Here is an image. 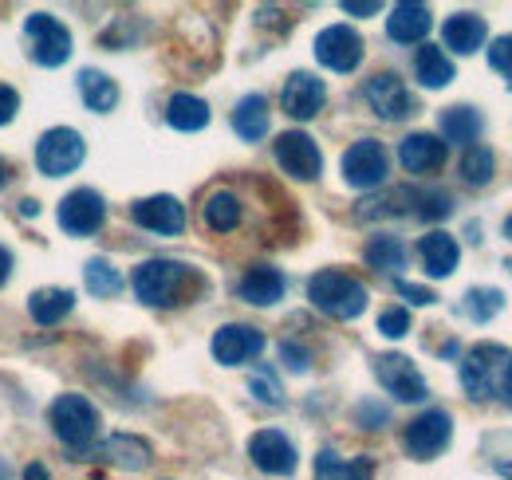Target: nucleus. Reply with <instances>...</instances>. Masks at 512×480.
Returning <instances> with one entry per match:
<instances>
[{
    "mask_svg": "<svg viewBox=\"0 0 512 480\" xmlns=\"http://www.w3.org/2000/svg\"><path fill=\"white\" fill-rule=\"evenodd\" d=\"M56 217H60V229L71 237H95L107 221V201L95 189H75L60 201Z\"/></svg>",
    "mask_w": 512,
    "mask_h": 480,
    "instance_id": "obj_14",
    "label": "nucleus"
},
{
    "mask_svg": "<svg viewBox=\"0 0 512 480\" xmlns=\"http://www.w3.org/2000/svg\"><path fill=\"white\" fill-rule=\"evenodd\" d=\"M20 213H24V217H36V213H40V205H36V201H20Z\"/></svg>",
    "mask_w": 512,
    "mask_h": 480,
    "instance_id": "obj_48",
    "label": "nucleus"
},
{
    "mask_svg": "<svg viewBox=\"0 0 512 480\" xmlns=\"http://www.w3.org/2000/svg\"><path fill=\"white\" fill-rule=\"evenodd\" d=\"M505 237L512 240V217H509V221H505Z\"/></svg>",
    "mask_w": 512,
    "mask_h": 480,
    "instance_id": "obj_52",
    "label": "nucleus"
},
{
    "mask_svg": "<svg viewBox=\"0 0 512 480\" xmlns=\"http://www.w3.org/2000/svg\"><path fill=\"white\" fill-rule=\"evenodd\" d=\"M418 256H422V272L430 280H446V276H453V268L461 260V248H457V240L449 237V233L434 229V233H426V237L418 240Z\"/></svg>",
    "mask_w": 512,
    "mask_h": 480,
    "instance_id": "obj_23",
    "label": "nucleus"
},
{
    "mask_svg": "<svg viewBox=\"0 0 512 480\" xmlns=\"http://www.w3.org/2000/svg\"><path fill=\"white\" fill-rule=\"evenodd\" d=\"M233 130L245 138V142H260L268 134V99L264 95H245L237 107H233Z\"/></svg>",
    "mask_w": 512,
    "mask_h": 480,
    "instance_id": "obj_30",
    "label": "nucleus"
},
{
    "mask_svg": "<svg viewBox=\"0 0 512 480\" xmlns=\"http://www.w3.org/2000/svg\"><path fill=\"white\" fill-rule=\"evenodd\" d=\"M71 461H103V465H115V469H127V473H142L154 461V453H150V445L142 437L115 433L107 441H95L83 453H71Z\"/></svg>",
    "mask_w": 512,
    "mask_h": 480,
    "instance_id": "obj_11",
    "label": "nucleus"
},
{
    "mask_svg": "<svg viewBox=\"0 0 512 480\" xmlns=\"http://www.w3.org/2000/svg\"><path fill=\"white\" fill-rule=\"evenodd\" d=\"M461 181L465 185H473V189H481V185H489L493 174H497V158H493V150L489 146H465V154H461Z\"/></svg>",
    "mask_w": 512,
    "mask_h": 480,
    "instance_id": "obj_33",
    "label": "nucleus"
},
{
    "mask_svg": "<svg viewBox=\"0 0 512 480\" xmlns=\"http://www.w3.org/2000/svg\"><path fill=\"white\" fill-rule=\"evenodd\" d=\"M166 122L174 126V130H182V134H193V130H205L209 126V103L205 99H197V95H170V103H166Z\"/></svg>",
    "mask_w": 512,
    "mask_h": 480,
    "instance_id": "obj_28",
    "label": "nucleus"
},
{
    "mask_svg": "<svg viewBox=\"0 0 512 480\" xmlns=\"http://www.w3.org/2000/svg\"><path fill=\"white\" fill-rule=\"evenodd\" d=\"M363 256L379 272H402L406 268V244L398 237H371L367 248H363Z\"/></svg>",
    "mask_w": 512,
    "mask_h": 480,
    "instance_id": "obj_35",
    "label": "nucleus"
},
{
    "mask_svg": "<svg viewBox=\"0 0 512 480\" xmlns=\"http://www.w3.org/2000/svg\"><path fill=\"white\" fill-rule=\"evenodd\" d=\"M249 457H253L256 469L268 473V477H292L296 465H300L296 445H292L288 433H280V429H260V433H253Z\"/></svg>",
    "mask_w": 512,
    "mask_h": 480,
    "instance_id": "obj_16",
    "label": "nucleus"
},
{
    "mask_svg": "<svg viewBox=\"0 0 512 480\" xmlns=\"http://www.w3.org/2000/svg\"><path fill=\"white\" fill-rule=\"evenodd\" d=\"M130 284H134V296L146 307H178L201 288V272L186 260L154 256V260H142L134 268Z\"/></svg>",
    "mask_w": 512,
    "mask_h": 480,
    "instance_id": "obj_2",
    "label": "nucleus"
},
{
    "mask_svg": "<svg viewBox=\"0 0 512 480\" xmlns=\"http://www.w3.org/2000/svg\"><path fill=\"white\" fill-rule=\"evenodd\" d=\"M379 331H383L386 339H402L410 331V311L406 307H386L383 315H379Z\"/></svg>",
    "mask_w": 512,
    "mask_h": 480,
    "instance_id": "obj_40",
    "label": "nucleus"
},
{
    "mask_svg": "<svg viewBox=\"0 0 512 480\" xmlns=\"http://www.w3.org/2000/svg\"><path fill=\"white\" fill-rule=\"evenodd\" d=\"M489 67L512 87V36H497L489 44Z\"/></svg>",
    "mask_w": 512,
    "mask_h": 480,
    "instance_id": "obj_38",
    "label": "nucleus"
},
{
    "mask_svg": "<svg viewBox=\"0 0 512 480\" xmlns=\"http://www.w3.org/2000/svg\"><path fill=\"white\" fill-rule=\"evenodd\" d=\"M16 111H20V95L8 83H0V126H8L16 119Z\"/></svg>",
    "mask_w": 512,
    "mask_h": 480,
    "instance_id": "obj_41",
    "label": "nucleus"
},
{
    "mask_svg": "<svg viewBox=\"0 0 512 480\" xmlns=\"http://www.w3.org/2000/svg\"><path fill=\"white\" fill-rule=\"evenodd\" d=\"M71 307H75V292H67V288H40V292L28 296V315L40 327L64 323L67 315H71Z\"/></svg>",
    "mask_w": 512,
    "mask_h": 480,
    "instance_id": "obj_26",
    "label": "nucleus"
},
{
    "mask_svg": "<svg viewBox=\"0 0 512 480\" xmlns=\"http://www.w3.org/2000/svg\"><path fill=\"white\" fill-rule=\"evenodd\" d=\"M375 378L394 402H426L430 386L406 355H375Z\"/></svg>",
    "mask_w": 512,
    "mask_h": 480,
    "instance_id": "obj_10",
    "label": "nucleus"
},
{
    "mask_svg": "<svg viewBox=\"0 0 512 480\" xmlns=\"http://www.w3.org/2000/svg\"><path fill=\"white\" fill-rule=\"evenodd\" d=\"M398 296H406V300L418 303V307H426V303L438 300V296H434L430 288H418V284H406V280H398Z\"/></svg>",
    "mask_w": 512,
    "mask_h": 480,
    "instance_id": "obj_44",
    "label": "nucleus"
},
{
    "mask_svg": "<svg viewBox=\"0 0 512 480\" xmlns=\"http://www.w3.org/2000/svg\"><path fill=\"white\" fill-rule=\"evenodd\" d=\"M323 103H327V83H323L320 75H312V71H292V75L284 79V91H280L284 115H292L296 122H308L320 115Z\"/></svg>",
    "mask_w": 512,
    "mask_h": 480,
    "instance_id": "obj_17",
    "label": "nucleus"
},
{
    "mask_svg": "<svg viewBox=\"0 0 512 480\" xmlns=\"http://www.w3.org/2000/svg\"><path fill=\"white\" fill-rule=\"evenodd\" d=\"M201 217H205V225H209L213 233H233V229L241 225V197H237L233 189H213V193L205 197Z\"/></svg>",
    "mask_w": 512,
    "mask_h": 480,
    "instance_id": "obj_27",
    "label": "nucleus"
},
{
    "mask_svg": "<svg viewBox=\"0 0 512 480\" xmlns=\"http://www.w3.org/2000/svg\"><path fill=\"white\" fill-rule=\"evenodd\" d=\"M75 83H79V99H83L87 111L107 115V111L119 107V83H115L107 71H99V67H83Z\"/></svg>",
    "mask_w": 512,
    "mask_h": 480,
    "instance_id": "obj_24",
    "label": "nucleus"
},
{
    "mask_svg": "<svg viewBox=\"0 0 512 480\" xmlns=\"http://www.w3.org/2000/svg\"><path fill=\"white\" fill-rule=\"evenodd\" d=\"M284 288H288V280H284V272L272 268V264H253V268H245V276L237 280V296L245 303H253V307H272V303H280L284 300Z\"/></svg>",
    "mask_w": 512,
    "mask_h": 480,
    "instance_id": "obj_21",
    "label": "nucleus"
},
{
    "mask_svg": "<svg viewBox=\"0 0 512 480\" xmlns=\"http://www.w3.org/2000/svg\"><path fill=\"white\" fill-rule=\"evenodd\" d=\"M0 480H12V469H8L4 461H0Z\"/></svg>",
    "mask_w": 512,
    "mask_h": 480,
    "instance_id": "obj_50",
    "label": "nucleus"
},
{
    "mask_svg": "<svg viewBox=\"0 0 512 480\" xmlns=\"http://www.w3.org/2000/svg\"><path fill=\"white\" fill-rule=\"evenodd\" d=\"M83 284H87V292H91V296L111 300V296H119V292H123V272H119L111 260L91 256V260L83 264Z\"/></svg>",
    "mask_w": 512,
    "mask_h": 480,
    "instance_id": "obj_32",
    "label": "nucleus"
},
{
    "mask_svg": "<svg viewBox=\"0 0 512 480\" xmlns=\"http://www.w3.org/2000/svg\"><path fill=\"white\" fill-rule=\"evenodd\" d=\"M442 134H446L449 142L477 146V138H481V115L473 107H449V111H442Z\"/></svg>",
    "mask_w": 512,
    "mask_h": 480,
    "instance_id": "obj_34",
    "label": "nucleus"
},
{
    "mask_svg": "<svg viewBox=\"0 0 512 480\" xmlns=\"http://www.w3.org/2000/svg\"><path fill=\"white\" fill-rule=\"evenodd\" d=\"M249 390L256 394V402H264V406H284V386H280L272 366H256L253 374H249Z\"/></svg>",
    "mask_w": 512,
    "mask_h": 480,
    "instance_id": "obj_37",
    "label": "nucleus"
},
{
    "mask_svg": "<svg viewBox=\"0 0 512 480\" xmlns=\"http://www.w3.org/2000/svg\"><path fill=\"white\" fill-rule=\"evenodd\" d=\"M497 473H501L505 480H512V461H501V465H497Z\"/></svg>",
    "mask_w": 512,
    "mask_h": 480,
    "instance_id": "obj_49",
    "label": "nucleus"
},
{
    "mask_svg": "<svg viewBox=\"0 0 512 480\" xmlns=\"http://www.w3.org/2000/svg\"><path fill=\"white\" fill-rule=\"evenodd\" d=\"M501 307H505V292L501 288H469L465 292V315L473 323H489Z\"/></svg>",
    "mask_w": 512,
    "mask_h": 480,
    "instance_id": "obj_36",
    "label": "nucleus"
},
{
    "mask_svg": "<svg viewBox=\"0 0 512 480\" xmlns=\"http://www.w3.org/2000/svg\"><path fill=\"white\" fill-rule=\"evenodd\" d=\"M414 75H418L422 87L442 91V87H449V79H453V63H449V56L442 52V48L422 44L418 56H414Z\"/></svg>",
    "mask_w": 512,
    "mask_h": 480,
    "instance_id": "obj_29",
    "label": "nucleus"
},
{
    "mask_svg": "<svg viewBox=\"0 0 512 480\" xmlns=\"http://www.w3.org/2000/svg\"><path fill=\"white\" fill-rule=\"evenodd\" d=\"M363 99L371 103V111L383 122H402L414 115V95L406 91L402 75H394V71L371 75V79L363 83Z\"/></svg>",
    "mask_w": 512,
    "mask_h": 480,
    "instance_id": "obj_13",
    "label": "nucleus"
},
{
    "mask_svg": "<svg viewBox=\"0 0 512 480\" xmlns=\"http://www.w3.org/2000/svg\"><path fill=\"white\" fill-rule=\"evenodd\" d=\"M264 355V335L249 323H225L213 335V359L221 366H245Z\"/></svg>",
    "mask_w": 512,
    "mask_h": 480,
    "instance_id": "obj_18",
    "label": "nucleus"
},
{
    "mask_svg": "<svg viewBox=\"0 0 512 480\" xmlns=\"http://www.w3.org/2000/svg\"><path fill=\"white\" fill-rule=\"evenodd\" d=\"M430 28H434V16H430V8L418 4V0H402V4H394L390 16H386V36H390L394 44H422V40L430 36Z\"/></svg>",
    "mask_w": 512,
    "mask_h": 480,
    "instance_id": "obj_20",
    "label": "nucleus"
},
{
    "mask_svg": "<svg viewBox=\"0 0 512 480\" xmlns=\"http://www.w3.org/2000/svg\"><path fill=\"white\" fill-rule=\"evenodd\" d=\"M339 8H343L347 16H375L383 4H379V0H343Z\"/></svg>",
    "mask_w": 512,
    "mask_h": 480,
    "instance_id": "obj_45",
    "label": "nucleus"
},
{
    "mask_svg": "<svg viewBox=\"0 0 512 480\" xmlns=\"http://www.w3.org/2000/svg\"><path fill=\"white\" fill-rule=\"evenodd\" d=\"M449 437H453V418L446 410H426L406 425L402 433V449L414 457V461H434L438 453H446Z\"/></svg>",
    "mask_w": 512,
    "mask_h": 480,
    "instance_id": "obj_9",
    "label": "nucleus"
},
{
    "mask_svg": "<svg viewBox=\"0 0 512 480\" xmlns=\"http://www.w3.org/2000/svg\"><path fill=\"white\" fill-rule=\"evenodd\" d=\"M24 480H52V477H48V469L36 461V465H28V469H24Z\"/></svg>",
    "mask_w": 512,
    "mask_h": 480,
    "instance_id": "obj_47",
    "label": "nucleus"
},
{
    "mask_svg": "<svg viewBox=\"0 0 512 480\" xmlns=\"http://www.w3.org/2000/svg\"><path fill=\"white\" fill-rule=\"evenodd\" d=\"M390 174V158L379 138H359L343 154V181L351 189H379Z\"/></svg>",
    "mask_w": 512,
    "mask_h": 480,
    "instance_id": "obj_8",
    "label": "nucleus"
},
{
    "mask_svg": "<svg viewBox=\"0 0 512 480\" xmlns=\"http://www.w3.org/2000/svg\"><path fill=\"white\" fill-rule=\"evenodd\" d=\"M461 386L473 402L512 406V351L501 343H477L461 359Z\"/></svg>",
    "mask_w": 512,
    "mask_h": 480,
    "instance_id": "obj_1",
    "label": "nucleus"
},
{
    "mask_svg": "<svg viewBox=\"0 0 512 480\" xmlns=\"http://www.w3.org/2000/svg\"><path fill=\"white\" fill-rule=\"evenodd\" d=\"M308 300L316 311L331 315V319H359L367 311V284H359L355 276L339 272V268H323L308 280Z\"/></svg>",
    "mask_w": 512,
    "mask_h": 480,
    "instance_id": "obj_3",
    "label": "nucleus"
},
{
    "mask_svg": "<svg viewBox=\"0 0 512 480\" xmlns=\"http://www.w3.org/2000/svg\"><path fill=\"white\" fill-rule=\"evenodd\" d=\"M272 154H276V166H280L288 178H296V181L320 178L323 154L312 134H304V130H284V134H276Z\"/></svg>",
    "mask_w": 512,
    "mask_h": 480,
    "instance_id": "obj_7",
    "label": "nucleus"
},
{
    "mask_svg": "<svg viewBox=\"0 0 512 480\" xmlns=\"http://www.w3.org/2000/svg\"><path fill=\"white\" fill-rule=\"evenodd\" d=\"M4 178H8V166H4V158H0V185H4Z\"/></svg>",
    "mask_w": 512,
    "mask_h": 480,
    "instance_id": "obj_51",
    "label": "nucleus"
},
{
    "mask_svg": "<svg viewBox=\"0 0 512 480\" xmlns=\"http://www.w3.org/2000/svg\"><path fill=\"white\" fill-rule=\"evenodd\" d=\"M489 40V24L477 16V12H453L446 24H442V44L457 56H473L481 52Z\"/></svg>",
    "mask_w": 512,
    "mask_h": 480,
    "instance_id": "obj_22",
    "label": "nucleus"
},
{
    "mask_svg": "<svg viewBox=\"0 0 512 480\" xmlns=\"http://www.w3.org/2000/svg\"><path fill=\"white\" fill-rule=\"evenodd\" d=\"M83 158H87V142H83V134L71 130V126H52V130H44L40 142H36V166H40V174H48V178H67V174H75V170L83 166Z\"/></svg>",
    "mask_w": 512,
    "mask_h": 480,
    "instance_id": "obj_5",
    "label": "nucleus"
},
{
    "mask_svg": "<svg viewBox=\"0 0 512 480\" xmlns=\"http://www.w3.org/2000/svg\"><path fill=\"white\" fill-rule=\"evenodd\" d=\"M375 465L371 457H355V461H343L335 449H323L316 457V480H371Z\"/></svg>",
    "mask_w": 512,
    "mask_h": 480,
    "instance_id": "obj_31",
    "label": "nucleus"
},
{
    "mask_svg": "<svg viewBox=\"0 0 512 480\" xmlns=\"http://www.w3.org/2000/svg\"><path fill=\"white\" fill-rule=\"evenodd\" d=\"M446 154H449V142L438 138V134H430V130H414V134H406L398 142V162L410 174H434V170H442L446 166Z\"/></svg>",
    "mask_w": 512,
    "mask_h": 480,
    "instance_id": "obj_19",
    "label": "nucleus"
},
{
    "mask_svg": "<svg viewBox=\"0 0 512 480\" xmlns=\"http://www.w3.org/2000/svg\"><path fill=\"white\" fill-rule=\"evenodd\" d=\"M130 221L146 233H158V237H182L186 229V205L170 193H154V197H142L130 205Z\"/></svg>",
    "mask_w": 512,
    "mask_h": 480,
    "instance_id": "obj_12",
    "label": "nucleus"
},
{
    "mask_svg": "<svg viewBox=\"0 0 512 480\" xmlns=\"http://www.w3.org/2000/svg\"><path fill=\"white\" fill-rule=\"evenodd\" d=\"M8 276H12V252L0 244V288L8 284Z\"/></svg>",
    "mask_w": 512,
    "mask_h": 480,
    "instance_id": "obj_46",
    "label": "nucleus"
},
{
    "mask_svg": "<svg viewBox=\"0 0 512 480\" xmlns=\"http://www.w3.org/2000/svg\"><path fill=\"white\" fill-rule=\"evenodd\" d=\"M24 36H28V56L40 67H64L71 56V32L52 12H32L24 20Z\"/></svg>",
    "mask_w": 512,
    "mask_h": 480,
    "instance_id": "obj_6",
    "label": "nucleus"
},
{
    "mask_svg": "<svg viewBox=\"0 0 512 480\" xmlns=\"http://www.w3.org/2000/svg\"><path fill=\"white\" fill-rule=\"evenodd\" d=\"M280 359L288 362V370H296V374H304V370H308V351H304V347H296V343H284V347H280Z\"/></svg>",
    "mask_w": 512,
    "mask_h": 480,
    "instance_id": "obj_42",
    "label": "nucleus"
},
{
    "mask_svg": "<svg viewBox=\"0 0 512 480\" xmlns=\"http://www.w3.org/2000/svg\"><path fill=\"white\" fill-rule=\"evenodd\" d=\"M48 425L67 445V453H83L99 441V410L83 394H60L48 410Z\"/></svg>",
    "mask_w": 512,
    "mask_h": 480,
    "instance_id": "obj_4",
    "label": "nucleus"
},
{
    "mask_svg": "<svg viewBox=\"0 0 512 480\" xmlns=\"http://www.w3.org/2000/svg\"><path fill=\"white\" fill-rule=\"evenodd\" d=\"M316 60H320L327 71H339V75L355 71V67L363 63V36H359L355 28H347V24L323 28L320 36H316Z\"/></svg>",
    "mask_w": 512,
    "mask_h": 480,
    "instance_id": "obj_15",
    "label": "nucleus"
},
{
    "mask_svg": "<svg viewBox=\"0 0 512 480\" xmlns=\"http://www.w3.org/2000/svg\"><path fill=\"white\" fill-rule=\"evenodd\" d=\"M355 418H359V425H363V429H383V425H386V410H383V406H371V402H363Z\"/></svg>",
    "mask_w": 512,
    "mask_h": 480,
    "instance_id": "obj_43",
    "label": "nucleus"
},
{
    "mask_svg": "<svg viewBox=\"0 0 512 480\" xmlns=\"http://www.w3.org/2000/svg\"><path fill=\"white\" fill-rule=\"evenodd\" d=\"M418 209H422V189H386L359 205V217L383 221V217H402V213H418Z\"/></svg>",
    "mask_w": 512,
    "mask_h": 480,
    "instance_id": "obj_25",
    "label": "nucleus"
},
{
    "mask_svg": "<svg viewBox=\"0 0 512 480\" xmlns=\"http://www.w3.org/2000/svg\"><path fill=\"white\" fill-rule=\"evenodd\" d=\"M453 213V197L449 193H422V209H418V217L422 221H442V217H449Z\"/></svg>",
    "mask_w": 512,
    "mask_h": 480,
    "instance_id": "obj_39",
    "label": "nucleus"
}]
</instances>
